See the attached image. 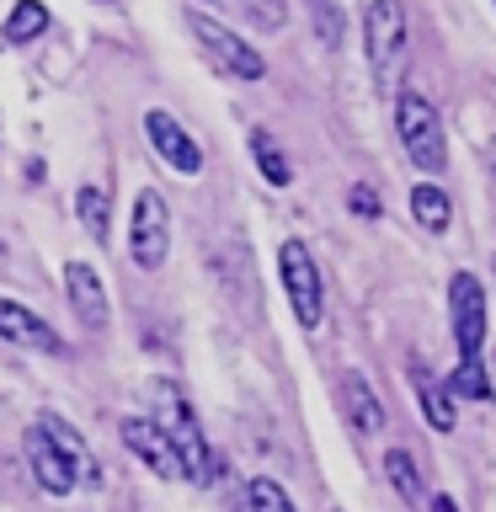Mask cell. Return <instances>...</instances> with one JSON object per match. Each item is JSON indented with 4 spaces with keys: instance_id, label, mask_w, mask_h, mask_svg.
Returning <instances> with one entry per match:
<instances>
[{
    "instance_id": "obj_3",
    "label": "cell",
    "mask_w": 496,
    "mask_h": 512,
    "mask_svg": "<svg viewBox=\"0 0 496 512\" xmlns=\"http://www.w3.org/2000/svg\"><path fill=\"white\" fill-rule=\"evenodd\" d=\"M128 256L144 272H160L171 256V208L155 187L134 192V214H128Z\"/></svg>"
},
{
    "instance_id": "obj_13",
    "label": "cell",
    "mask_w": 496,
    "mask_h": 512,
    "mask_svg": "<svg viewBox=\"0 0 496 512\" xmlns=\"http://www.w3.org/2000/svg\"><path fill=\"white\" fill-rule=\"evenodd\" d=\"M411 390H416V406H422V416H427V427H432V432H454V427H459L454 395L443 390V379H432V374H427V363H422V358H411Z\"/></svg>"
},
{
    "instance_id": "obj_7",
    "label": "cell",
    "mask_w": 496,
    "mask_h": 512,
    "mask_svg": "<svg viewBox=\"0 0 496 512\" xmlns=\"http://www.w3.org/2000/svg\"><path fill=\"white\" fill-rule=\"evenodd\" d=\"M448 315H454L459 358H480V342H486V288H480L475 272H454L448 278Z\"/></svg>"
},
{
    "instance_id": "obj_9",
    "label": "cell",
    "mask_w": 496,
    "mask_h": 512,
    "mask_svg": "<svg viewBox=\"0 0 496 512\" xmlns=\"http://www.w3.org/2000/svg\"><path fill=\"white\" fill-rule=\"evenodd\" d=\"M64 294H70V310L86 331H107L112 320V304H107V288L96 278L91 262H64Z\"/></svg>"
},
{
    "instance_id": "obj_20",
    "label": "cell",
    "mask_w": 496,
    "mask_h": 512,
    "mask_svg": "<svg viewBox=\"0 0 496 512\" xmlns=\"http://www.w3.org/2000/svg\"><path fill=\"white\" fill-rule=\"evenodd\" d=\"M443 390L454 400H491V379H486V363L480 358H459L454 374L443 379Z\"/></svg>"
},
{
    "instance_id": "obj_8",
    "label": "cell",
    "mask_w": 496,
    "mask_h": 512,
    "mask_svg": "<svg viewBox=\"0 0 496 512\" xmlns=\"http://www.w3.org/2000/svg\"><path fill=\"white\" fill-rule=\"evenodd\" d=\"M144 134H150L155 155L166 160V166H171L176 176H198V171H203V150H198V139H192L187 128L171 118V112L150 107V112H144Z\"/></svg>"
},
{
    "instance_id": "obj_5",
    "label": "cell",
    "mask_w": 496,
    "mask_h": 512,
    "mask_svg": "<svg viewBox=\"0 0 496 512\" xmlns=\"http://www.w3.org/2000/svg\"><path fill=\"white\" fill-rule=\"evenodd\" d=\"M278 272H283V288H288V304H294V320L304 331L320 326L326 315V288H320V267L304 240H283L278 246Z\"/></svg>"
},
{
    "instance_id": "obj_16",
    "label": "cell",
    "mask_w": 496,
    "mask_h": 512,
    "mask_svg": "<svg viewBox=\"0 0 496 512\" xmlns=\"http://www.w3.org/2000/svg\"><path fill=\"white\" fill-rule=\"evenodd\" d=\"M384 475H390V486H395V496H400V502H406V507H422V464H416V454H411V448H390V454H384Z\"/></svg>"
},
{
    "instance_id": "obj_23",
    "label": "cell",
    "mask_w": 496,
    "mask_h": 512,
    "mask_svg": "<svg viewBox=\"0 0 496 512\" xmlns=\"http://www.w3.org/2000/svg\"><path fill=\"white\" fill-rule=\"evenodd\" d=\"M246 502H251V512H299L272 475H256V480H251V486H246Z\"/></svg>"
},
{
    "instance_id": "obj_15",
    "label": "cell",
    "mask_w": 496,
    "mask_h": 512,
    "mask_svg": "<svg viewBox=\"0 0 496 512\" xmlns=\"http://www.w3.org/2000/svg\"><path fill=\"white\" fill-rule=\"evenodd\" d=\"M43 32H48V6H43V0H16L11 16L0 22V43H6V48H22V43H32V38H43Z\"/></svg>"
},
{
    "instance_id": "obj_21",
    "label": "cell",
    "mask_w": 496,
    "mask_h": 512,
    "mask_svg": "<svg viewBox=\"0 0 496 512\" xmlns=\"http://www.w3.org/2000/svg\"><path fill=\"white\" fill-rule=\"evenodd\" d=\"M75 214H80V230L96 235V240H107V187H80L75 192Z\"/></svg>"
},
{
    "instance_id": "obj_6",
    "label": "cell",
    "mask_w": 496,
    "mask_h": 512,
    "mask_svg": "<svg viewBox=\"0 0 496 512\" xmlns=\"http://www.w3.org/2000/svg\"><path fill=\"white\" fill-rule=\"evenodd\" d=\"M187 27H192V38L203 43V54L214 59L224 75H235V80H262V75H267V59L256 54V43H246L240 32H230L224 22H214V16H203V11H192Z\"/></svg>"
},
{
    "instance_id": "obj_2",
    "label": "cell",
    "mask_w": 496,
    "mask_h": 512,
    "mask_svg": "<svg viewBox=\"0 0 496 512\" xmlns=\"http://www.w3.org/2000/svg\"><path fill=\"white\" fill-rule=\"evenodd\" d=\"M395 134L406 144L416 171H443L448 166V139H443V118L422 91H400L395 102Z\"/></svg>"
},
{
    "instance_id": "obj_18",
    "label": "cell",
    "mask_w": 496,
    "mask_h": 512,
    "mask_svg": "<svg viewBox=\"0 0 496 512\" xmlns=\"http://www.w3.org/2000/svg\"><path fill=\"white\" fill-rule=\"evenodd\" d=\"M251 160H256V171L267 176V187H288L294 182V160L283 155V144L267 134V128H251Z\"/></svg>"
},
{
    "instance_id": "obj_28",
    "label": "cell",
    "mask_w": 496,
    "mask_h": 512,
    "mask_svg": "<svg viewBox=\"0 0 496 512\" xmlns=\"http://www.w3.org/2000/svg\"><path fill=\"white\" fill-rule=\"evenodd\" d=\"M0 256H6V246H0Z\"/></svg>"
},
{
    "instance_id": "obj_1",
    "label": "cell",
    "mask_w": 496,
    "mask_h": 512,
    "mask_svg": "<svg viewBox=\"0 0 496 512\" xmlns=\"http://www.w3.org/2000/svg\"><path fill=\"white\" fill-rule=\"evenodd\" d=\"M150 395H155L150 422L160 427V438L171 443V454H176V464H182V475L198 480V486H214V480H219V459H214V448H208V438H203L192 400L176 390L171 379H150Z\"/></svg>"
},
{
    "instance_id": "obj_10",
    "label": "cell",
    "mask_w": 496,
    "mask_h": 512,
    "mask_svg": "<svg viewBox=\"0 0 496 512\" xmlns=\"http://www.w3.org/2000/svg\"><path fill=\"white\" fill-rule=\"evenodd\" d=\"M118 438H123L128 454L144 459V464H150V470H155L160 480H182V464H176L171 443L160 438V427L150 422V416H123V422H118Z\"/></svg>"
},
{
    "instance_id": "obj_12",
    "label": "cell",
    "mask_w": 496,
    "mask_h": 512,
    "mask_svg": "<svg viewBox=\"0 0 496 512\" xmlns=\"http://www.w3.org/2000/svg\"><path fill=\"white\" fill-rule=\"evenodd\" d=\"M0 336L16 347H32V352H59V331L48 326L43 315H32L22 299H0Z\"/></svg>"
},
{
    "instance_id": "obj_14",
    "label": "cell",
    "mask_w": 496,
    "mask_h": 512,
    "mask_svg": "<svg viewBox=\"0 0 496 512\" xmlns=\"http://www.w3.org/2000/svg\"><path fill=\"white\" fill-rule=\"evenodd\" d=\"M27 459H32V480L48 491V496H70L75 491V475H70V464H64L54 448H48V438L38 427L27 432Z\"/></svg>"
},
{
    "instance_id": "obj_17",
    "label": "cell",
    "mask_w": 496,
    "mask_h": 512,
    "mask_svg": "<svg viewBox=\"0 0 496 512\" xmlns=\"http://www.w3.org/2000/svg\"><path fill=\"white\" fill-rule=\"evenodd\" d=\"M411 214L427 235H443L454 224V203H448V192L438 182H422V187H411Z\"/></svg>"
},
{
    "instance_id": "obj_27",
    "label": "cell",
    "mask_w": 496,
    "mask_h": 512,
    "mask_svg": "<svg viewBox=\"0 0 496 512\" xmlns=\"http://www.w3.org/2000/svg\"><path fill=\"white\" fill-rule=\"evenodd\" d=\"M432 512H459V507L448 502V496H438V502H432Z\"/></svg>"
},
{
    "instance_id": "obj_19",
    "label": "cell",
    "mask_w": 496,
    "mask_h": 512,
    "mask_svg": "<svg viewBox=\"0 0 496 512\" xmlns=\"http://www.w3.org/2000/svg\"><path fill=\"white\" fill-rule=\"evenodd\" d=\"M342 395H347L352 427H358V432H368V438H374V432L384 427V406L374 400V390H368V379H363V374H347V379H342Z\"/></svg>"
},
{
    "instance_id": "obj_26",
    "label": "cell",
    "mask_w": 496,
    "mask_h": 512,
    "mask_svg": "<svg viewBox=\"0 0 496 512\" xmlns=\"http://www.w3.org/2000/svg\"><path fill=\"white\" fill-rule=\"evenodd\" d=\"M480 155H486V171H491V182H496V134L486 139V150H480Z\"/></svg>"
},
{
    "instance_id": "obj_4",
    "label": "cell",
    "mask_w": 496,
    "mask_h": 512,
    "mask_svg": "<svg viewBox=\"0 0 496 512\" xmlns=\"http://www.w3.org/2000/svg\"><path fill=\"white\" fill-rule=\"evenodd\" d=\"M363 43H368V64L384 86H395L400 59H406V11L400 0H368L363 11Z\"/></svg>"
},
{
    "instance_id": "obj_22",
    "label": "cell",
    "mask_w": 496,
    "mask_h": 512,
    "mask_svg": "<svg viewBox=\"0 0 496 512\" xmlns=\"http://www.w3.org/2000/svg\"><path fill=\"white\" fill-rule=\"evenodd\" d=\"M310 22H315V38L336 48L347 38V16H342V0H310Z\"/></svg>"
},
{
    "instance_id": "obj_25",
    "label": "cell",
    "mask_w": 496,
    "mask_h": 512,
    "mask_svg": "<svg viewBox=\"0 0 496 512\" xmlns=\"http://www.w3.org/2000/svg\"><path fill=\"white\" fill-rule=\"evenodd\" d=\"M347 208H352V214H358V219H379V192L358 182V187L347 192Z\"/></svg>"
},
{
    "instance_id": "obj_24",
    "label": "cell",
    "mask_w": 496,
    "mask_h": 512,
    "mask_svg": "<svg viewBox=\"0 0 496 512\" xmlns=\"http://www.w3.org/2000/svg\"><path fill=\"white\" fill-rule=\"evenodd\" d=\"M240 6H246V16L256 27H283L288 22V6L283 0H240Z\"/></svg>"
},
{
    "instance_id": "obj_11",
    "label": "cell",
    "mask_w": 496,
    "mask_h": 512,
    "mask_svg": "<svg viewBox=\"0 0 496 512\" xmlns=\"http://www.w3.org/2000/svg\"><path fill=\"white\" fill-rule=\"evenodd\" d=\"M48 438V448H54V454L70 464V475H75V486H102V464H96V454L86 448V438H80V432L70 427V422H59V416H38V422H32Z\"/></svg>"
}]
</instances>
